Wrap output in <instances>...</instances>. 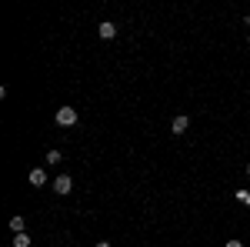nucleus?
I'll return each mask as SVG.
<instances>
[{
	"mask_svg": "<svg viewBox=\"0 0 250 247\" xmlns=\"http://www.w3.org/2000/svg\"><path fill=\"white\" fill-rule=\"evenodd\" d=\"M57 124L60 127H74L77 124V111L74 107H57Z\"/></svg>",
	"mask_w": 250,
	"mask_h": 247,
	"instance_id": "nucleus-1",
	"label": "nucleus"
},
{
	"mask_svg": "<svg viewBox=\"0 0 250 247\" xmlns=\"http://www.w3.org/2000/svg\"><path fill=\"white\" fill-rule=\"evenodd\" d=\"M54 190H57L60 197H63V194H70V190H74V177H70V174H60L57 180H54Z\"/></svg>",
	"mask_w": 250,
	"mask_h": 247,
	"instance_id": "nucleus-2",
	"label": "nucleus"
},
{
	"mask_svg": "<svg viewBox=\"0 0 250 247\" xmlns=\"http://www.w3.org/2000/svg\"><path fill=\"white\" fill-rule=\"evenodd\" d=\"M97 34H100V40H114V37H117V23H110V20H104V23L97 27Z\"/></svg>",
	"mask_w": 250,
	"mask_h": 247,
	"instance_id": "nucleus-3",
	"label": "nucleus"
},
{
	"mask_svg": "<svg viewBox=\"0 0 250 247\" xmlns=\"http://www.w3.org/2000/svg\"><path fill=\"white\" fill-rule=\"evenodd\" d=\"M187 127H190V117H187V114H177V117L170 120V131H173V134H184Z\"/></svg>",
	"mask_w": 250,
	"mask_h": 247,
	"instance_id": "nucleus-4",
	"label": "nucleus"
},
{
	"mask_svg": "<svg viewBox=\"0 0 250 247\" xmlns=\"http://www.w3.org/2000/svg\"><path fill=\"white\" fill-rule=\"evenodd\" d=\"M30 184H34V187H43V184H47V171H43V167H34V171H30Z\"/></svg>",
	"mask_w": 250,
	"mask_h": 247,
	"instance_id": "nucleus-5",
	"label": "nucleus"
},
{
	"mask_svg": "<svg viewBox=\"0 0 250 247\" xmlns=\"http://www.w3.org/2000/svg\"><path fill=\"white\" fill-rule=\"evenodd\" d=\"M23 224H27V221H23V214L10 217V230H14V234H23Z\"/></svg>",
	"mask_w": 250,
	"mask_h": 247,
	"instance_id": "nucleus-6",
	"label": "nucleus"
},
{
	"mask_svg": "<svg viewBox=\"0 0 250 247\" xmlns=\"http://www.w3.org/2000/svg\"><path fill=\"white\" fill-rule=\"evenodd\" d=\"M14 247H30V237L27 234H14Z\"/></svg>",
	"mask_w": 250,
	"mask_h": 247,
	"instance_id": "nucleus-7",
	"label": "nucleus"
},
{
	"mask_svg": "<svg viewBox=\"0 0 250 247\" xmlns=\"http://www.w3.org/2000/svg\"><path fill=\"white\" fill-rule=\"evenodd\" d=\"M47 164H60V151H47Z\"/></svg>",
	"mask_w": 250,
	"mask_h": 247,
	"instance_id": "nucleus-8",
	"label": "nucleus"
},
{
	"mask_svg": "<svg viewBox=\"0 0 250 247\" xmlns=\"http://www.w3.org/2000/svg\"><path fill=\"white\" fill-rule=\"evenodd\" d=\"M224 247H244V241H227Z\"/></svg>",
	"mask_w": 250,
	"mask_h": 247,
	"instance_id": "nucleus-9",
	"label": "nucleus"
},
{
	"mask_svg": "<svg viewBox=\"0 0 250 247\" xmlns=\"http://www.w3.org/2000/svg\"><path fill=\"white\" fill-rule=\"evenodd\" d=\"M97 247H114V244L110 241H97Z\"/></svg>",
	"mask_w": 250,
	"mask_h": 247,
	"instance_id": "nucleus-10",
	"label": "nucleus"
},
{
	"mask_svg": "<svg viewBox=\"0 0 250 247\" xmlns=\"http://www.w3.org/2000/svg\"><path fill=\"white\" fill-rule=\"evenodd\" d=\"M247 177H250V164H247Z\"/></svg>",
	"mask_w": 250,
	"mask_h": 247,
	"instance_id": "nucleus-11",
	"label": "nucleus"
},
{
	"mask_svg": "<svg viewBox=\"0 0 250 247\" xmlns=\"http://www.w3.org/2000/svg\"><path fill=\"white\" fill-rule=\"evenodd\" d=\"M247 44H250V37H247Z\"/></svg>",
	"mask_w": 250,
	"mask_h": 247,
	"instance_id": "nucleus-12",
	"label": "nucleus"
},
{
	"mask_svg": "<svg viewBox=\"0 0 250 247\" xmlns=\"http://www.w3.org/2000/svg\"><path fill=\"white\" fill-rule=\"evenodd\" d=\"M247 23H250V17H247Z\"/></svg>",
	"mask_w": 250,
	"mask_h": 247,
	"instance_id": "nucleus-13",
	"label": "nucleus"
}]
</instances>
